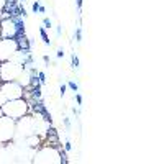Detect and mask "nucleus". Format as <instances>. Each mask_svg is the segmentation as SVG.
<instances>
[{
	"instance_id": "obj_1",
	"label": "nucleus",
	"mask_w": 164,
	"mask_h": 164,
	"mask_svg": "<svg viewBox=\"0 0 164 164\" xmlns=\"http://www.w3.org/2000/svg\"><path fill=\"white\" fill-rule=\"evenodd\" d=\"M30 102L25 97H20V99H13V100H7L2 105V112L5 117H10L12 120H20L21 117L30 113Z\"/></svg>"
},
{
	"instance_id": "obj_2",
	"label": "nucleus",
	"mask_w": 164,
	"mask_h": 164,
	"mask_svg": "<svg viewBox=\"0 0 164 164\" xmlns=\"http://www.w3.org/2000/svg\"><path fill=\"white\" fill-rule=\"evenodd\" d=\"M35 162H49V164H61L63 162V154L61 151L53 146V144H46L35 154Z\"/></svg>"
},
{
	"instance_id": "obj_3",
	"label": "nucleus",
	"mask_w": 164,
	"mask_h": 164,
	"mask_svg": "<svg viewBox=\"0 0 164 164\" xmlns=\"http://www.w3.org/2000/svg\"><path fill=\"white\" fill-rule=\"evenodd\" d=\"M26 67L21 64H16L13 61H3L0 63V81L8 82V81H16L18 76L21 74Z\"/></svg>"
},
{
	"instance_id": "obj_4",
	"label": "nucleus",
	"mask_w": 164,
	"mask_h": 164,
	"mask_svg": "<svg viewBox=\"0 0 164 164\" xmlns=\"http://www.w3.org/2000/svg\"><path fill=\"white\" fill-rule=\"evenodd\" d=\"M15 126L16 121L10 117H0V144H7L15 139Z\"/></svg>"
},
{
	"instance_id": "obj_5",
	"label": "nucleus",
	"mask_w": 164,
	"mask_h": 164,
	"mask_svg": "<svg viewBox=\"0 0 164 164\" xmlns=\"http://www.w3.org/2000/svg\"><path fill=\"white\" fill-rule=\"evenodd\" d=\"M20 49L16 38H2L0 39V63L10 61L12 56Z\"/></svg>"
},
{
	"instance_id": "obj_6",
	"label": "nucleus",
	"mask_w": 164,
	"mask_h": 164,
	"mask_svg": "<svg viewBox=\"0 0 164 164\" xmlns=\"http://www.w3.org/2000/svg\"><path fill=\"white\" fill-rule=\"evenodd\" d=\"M20 33V23L13 16H8L0 21V36L2 38H16Z\"/></svg>"
},
{
	"instance_id": "obj_7",
	"label": "nucleus",
	"mask_w": 164,
	"mask_h": 164,
	"mask_svg": "<svg viewBox=\"0 0 164 164\" xmlns=\"http://www.w3.org/2000/svg\"><path fill=\"white\" fill-rule=\"evenodd\" d=\"M0 89H2L3 95L7 97V100L20 99L25 95V89H23L16 81H8V82H0Z\"/></svg>"
},
{
	"instance_id": "obj_8",
	"label": "nucleus",
	"mask_w": 164,
	"mask_h": 164,
	"mask_svg": "<svg viewBox=\"0 0 164 164\" xmlns=\"http://www.w3.org/2000/svg\"><path fill=\"white\" fill-rule=\"evenodd\" d=\"M39 35H41V39H43V43L48 44V46H51L49 36H48V33H46V30H44V28H39Z\"/></svg>"
},
{
	"instance_id": "obj_9",
	"label": "nucleus",
	"mask_w": 164,
	"mask_h": 164,
	"mask_svg": "<svg viewBox=\"0 0 164 164\" xmlns=\"http://www.w3.org/2000/svg\"><path fill=\"white\" fill-rule=\"evenodd\" d=\"M16 41H18V46H20V49H26V51L30 49V43H28L25 38H18Z\"/></svg>"
},
{
	"instance_id": "obj_10",
	"label": "nucleus",
	"mask_w": 164,
	"mask_h": 164,
	"mask_svg": "<svg viewBox=\"0 0 164 164\" xmlns=\"http://www.w3.org/2000/svg\"><path fill=\"white\" fill-rule=\"evenodd\" d=\"M43 23H44V30H49V28H53V23H51V20H49V18H48V16H44L43 18Z\"/></svg>"
},
{
	"instance_id": "obj_11",
	"label": "nucleus",
	"mask_w": 164,
	"mask_h": 164,
	"mask_svg": "<svg viewBox=\"0 0 164 164\" xmlns=\"http://www.w3.org/2000/svg\"><path fill=\"white\" fill-rule=\"evenodd\" d=\"M38 81H39L41 86H43V84H46V76H44V72H43V71H39V72H38Z\"/></svg>"
},
{
	"instance_id": "obj_12",
	"label": "nucleus",
	"mask_w": 164,
	"mask_h": 164,
	"mask_svg": "<svg viewBox=\"0 0 164 164\" xmlns=\"http://www.w3.org/2000/svg\"><path fill=\"white\" fill-rule=\"evenodd\" d=\"M76 41H77V43H81V41H82V30L81 28L76 30Z\"/></svg>"
},
{
	"instance_id": "obj_13",
	"label": "nucleus",
	"mask_w": 164,
	"mask_h": 164,
	"mask_svg": "<svg viewBox=\"0 0 164 164\" xmlns=\"http://www.w3.org/2000/svg\"><path fill=\"white\" fill-rule=\"evenodd\" d=\"M67 87H71L72 90H74V92H77V90H79V86H77L74 81H69V82H67Z\"/></svg>"
},
{
	"instance_id": "obj_14",
	"label": "nucleus",
	"mask_w": 164,
	"mask_h": 164,
	"mask_svg": "<svg viewBox=\"0 0 164 164\" xmlns=\"http://www.w3.org/2000/svg\"><path fill=\"white\" fill-rule=\"evenodd\" d=\"M72 66H74V67H79V58L76 56V54H72Z\"/></svg>"
},
{
	"instance_id": "obj_15",
	"label": "nucleus",
	"mask_w": 164,
	"mask_h": 164,
	"mask_svg": "<svg viewBox=\"0 0 164 164\" xmlns=\"http://www.w3.org/2000/svg\"><path fill=\"white\" fill-rule=\"evenodd\" d=\"M5 102H7V97L3 95V92H2V89H0V107H2Z\"/></svg>"
},
{
	"instance_id": "obj_16",
	"label": "nucleus",
	"mask_w": 164,
	"mask_h": 164,
	"mask_svg": "<svg viewBox=\"0 0 164 164\" xmlns=\"http://www.w3.org/2000/svg\"><path fill=\"white\" fill-rule=\"evenodd\" d=\"M76 102H77L79 105H82V102H84V100H82V95H81V94H77V92H76Z\"/></svg>"
},
{
	"instance_id": "obj_17",
	"label": "nucleus",
	"mask_w": 164,
	"mask_h": 164,
	"mask_svg": "<svg viewBox=\"0 0 164 164\" xmlns=\"http://www.w3.org/2000/svg\"><path fill=\"white\" fill-rule=\"evenodd\" d=\"M64 149H66V151H71V149H72V144H71V141H69V139H66V144H64Z\"/></svg>"
},
{
	"instance_id": "obj_18",
	"label": "nucleus",
	"mask_w": 164,
	"mask_h": 164,
	"mask_svg": "<svg viewBox=\"0 0 164 164\" xmlns=\"http://www.w3.org/2000/svg\"><path fill=\"white\" fill-rule=\"evenodd\" d=\"M39 5H41V3L38 2V0H36V2L33 3V7H31V8H33V12H35V13H36V12H38V10H39Z\"/></svg>"
},
{
	"instance_id": "obj_19",
	"label": "nucleus",
	"mask_w": 164,
	"mask_h": 164,
	"mask_svg": "<svg viewBox=\"0 0 164 164\" xmlns=\"http://www.w3.org/2000/svg\"><path fill=\"white\" fill-rule=\"evenodd\" d=\"M56 56H58V59H61V58H64V49H63V48H59V49H58V53H56Z\"/></svg>"
},
{
	"instance_id": "obj_20",
	"label": "nucleus",
	"mask_w": 164,
	"mask_h": 164,
	"mask_svg": "<svg viewBox=\"0 0 164 164\" xmlns=\"http://www.w3.org/2000/svg\"><path fill=\"white\" fill-rule=\"evenodd\" d=\"M66 90H67V84H63V86H61V89H59L61 95H64V94H66Z\"/></svg>"
},
{
	"instance_id": "obj_21",
	"label": "nucleus",
	"mask_w": 164,
	"mask_h": 164,
	"mask_svg": "<svg viewBox=\"0 0 164 164\" xmlns=\"http://www.w3.org/2000/svg\"><path fill=\"white\" fill-rule=\"evenodd\" d=\"M7 2H8V0H0V10H5V7H7Z\"/></svg>"
},
{
	"instance_id": "obj_22",
	"label": "nucleus",
	"mask_w": 164,
	"mask_h": 164,
	"mask_svg": "<svg viewBox=\"0 0 164 164\" xmlns=\"http://www.w3.org/2000/svg\"><path fill=\"white\" fill-rule=\"evenodd\" d=\"M63 121H64V125H66V128H67V130H69V128H71V120H69V118H63Z\"/></svg>"
},
{
	"instance_id": "obj_23",
	"label": "nucleus",
	"mask_w": 164,
	"mask_h": 164,
	"mask_svg": "<svg viewBox=\"0 0 164 164\" xmlns=\"http://www.w3.org/2000/svg\"><path fill=\"white\" fill-rule=\"evenodd\" d=\"M56 35H58V36L63 35V26H61V25H58V26H56Z\"/></svg>"
},
{
	"instance_id": "obj_24",
	"label": "nucleus",
	"mask_w": 164,
	"mask_h": 164,
	"mask_svg": "<svg viewBox=\"0 0 164 164\" xmlns=\"http://www.w3.org/2000/svg\"><path fill=\"white\" fill-rule=\"evenodd\" d=\"M38 12H39V13H44V12H46V8L43 7V5H39V10H38Z\"/></svg>"
},
{
	"instance_id": "obj_25",
	"label": "nucleus",
	"mask_w": 164,
	"mask_h": 164,
	"mask_svg": "<svg viewBox=\"0 0 164 164\" xmlns=\"http://www.w3.org/2000/svg\"><path fill=\"white\" fill-rule=\"evenodd\" d=\"M43 61L48 64V63H49V56H46V54H44V56H43Z\"/></svg>"
},
{
	"instance_id": "obj_26",
	"label": "nucleus",
	"mask_w": 164,
	"mask_h": 164,
	"mask_svg": "<svg viewBox=\"0 0 164 164\" xmlns=\"http://www.w3.org/2000/svg\"><path fill=\"white\" fill-rule=\"evenodd\" d=\"M2 115H3V112H2V107H0V117H2Z\"/></svg>"
},
{
	"instance_id": "obj_27",
	"label": "nucleus",
	"mask_w": 164,
	"mask_h": 164,
	"mask_svg": "<svg viewBox=\"0 0 164 164\" xmlns=\"http://www.w3.org/2000/svg\"><path fill=\"white\" fill-rule=\"evenodd\" d=\"M20 2H23V3H25V2H26V0H20Z\"/></svg>"
},
{
	"instance_id": "obj_28",
	"label": "nucleus",
	"mask_w": 164,
	"mask_h": 164,
	"mask_svg": "<svg viewBox=\"0 0 164 164\" xmlns=\"http://www.w3.org/2000/svg\"><path fill=\"white\" fill-rule=\"evenodd\" d=\"M0 38H2V36H0Z\"/></svg>"
},
{
	"instance_id": "obj_29",
	"label": "nucleus",
	"mask_w": 164,
	"mask_h": 164,
	"mask_svg": "<svg viewBox=\"0 0 164 164\" xmlns=\"http://www.w3.org/2000/svg\"><path fill=\"white\" fill-rule=\"evenodd\" d=\"M0 82H2V81H0Z\"/></svg>"
}]
</instances>
